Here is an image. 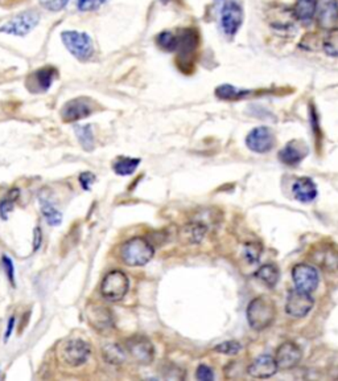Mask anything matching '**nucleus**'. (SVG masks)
<instances>
[{
    "instance_id": "28",
    "label": "nucleus",
    "mask_w": 338,
    "mask_h": 381,
    "mask_svg": "<svg viewBox=\"0 0 338 381\" xmlns=\"http://www.w3.org/2000/svg\"><path fill=\"white\" fill-rule=\"evenodd\" d=\"M322 51L329 57H338V28H332L322 37Z\"/></svg>"
},
{
    "instance_id": "19",
    "label": "nucleus",
    "mask_w": 338,
    "mask_h": 381,
    "mask_svg": "<svg viewBox=\"0 0 338 381\" xmlns=\"http://www.w3.org/2000/svg\"><path fill=\"white\" fill-rule=\"evenodd\" d=\"M316 17L322 30H332L338 23V0H319Z\"/></svg>"
},
{
    "instance_id": "44",
    "label": "nucleus",
    "mask_w": 338,
    "mask_h": 381,
    "mask_svg": "<svg viewBox=\"0 0 338 381\" xmlns=\"http://www.w3.org/2000/svg\"><path fill=\"white\" fill-rule=\"evenodd\" d=\"M163 3H168V1H170V0H161Z\"/></svg>"
},
{
    "instance_id": "40",
    "label": "nucleus",
    "mask_w": 338,
    "mask_h": 381,
    "mask_svg": "<svg viewBox=\"0 0 338 381\" xmlns=\"http://www.w3.org/2000/svg\"><path fill=\"white\" fill-rule=\"evenodd\" d=\"M196 378L199 380L201 381H212L214 380V373H213V369L205 364H201L199 368H197V372H196Z\"/></svg>"
},
{
    "instance_id": "11",
    "label": "nucleus",
    "mask_w": 338,
    "mask_h": 381,
    "mask_svg": "<svg viewBox=\"0 0 338 381\" xmlns=\"http://www.w3.org/2000/svg\"><path fill=\"white\" fill-rule=\"evenodd\" d=\"M199 47V34L193 28H186L177 35V48L176 52L179 54V65H192L194 53L197 52Z\"/></svg>"
},
{
    "instance_id": "20",
    "label": "nucleus",
    "mask_w": 338,
    "mask_h": 381,
    "mask_svg": "<svg viewBox=\"0 0 338 381\" xmlns=\"http://www.w3.org/2000/svg\"><path fill=\"white\" fill-rule=\"evenodd\" d=\"M308 154V147L302 140H291L279 151V159L287 166H297Z\"/></svg>"
},
{
    "instance_id": "39",
    "label": "nucleus",
    "mask_w": 338,
    "mask_h": 381,
    "mask_svg": "<svg viewBox=\"0 0 338 381\" xmlns=\"http://www.w3.org/2000/svg\"><path fill=\"white\" fill-rule=\"evenodd\" d=\"M104 1L106 0H78V8H80V11H84V12L95 11L101 7Z\"/></svg>"
},
{
    "instance_id": "38",
    "label": "nucleus",
    "mask_w": 338,
    "mask_h": 381,
    "mask_svg": "<svg viewBox=\"0 0 338 381\" xmlns=\"http://www.w3.org/2000/svg\"><path fill=\"white\" fill-rule=\"evenodd\" d=\"M69 0H40V4L52 12H58L68 6Z\"/></svg>"
},
{
    "instance_id": "31",
    "label": "nucleus",
    "mask_w": 338,
    "mask_h": 381,
    "mask_svg": "<svg viewBox=\"0 0 338 381\" xmlns=\"http://www.w3.org/2000/svg\"><path fill=\"white\" fill-rule=\"evenodd\" d=\"M19 196H20V192L17 188H14V190H8V193L0 200V217L3 220H7L8 215L14 209L15 202L19 199Z\"/></svg>"
},
{
    "instance_id": "22",
    "label": "nucleus",
    "mask_w": 338,
    "mask_h": 381,
    "mask_svg": "<svg viewBox=\"0 0 338 381\" xmlns=\"http://www.w3.org/2000/svg\"><path fill=\"white\" fill-rule=\"evenodd\" d=\"M207 228L209 226L199 219L192 220L180 229V232H179L180 241L185 245H197L203 241V237L207 232Z\"/></svg>"
},
{
    "instance_id": "18",
    "label": "nucleus",
    "mask_w": 338,
    "mask_h": 381,
    "mask_svg": "<svg viewBox=\"0 0 338 381\" xmlns=\"http://www.w3.org/2000/svg\"><path fill=\"white\" fill-rule=\"evenodd\" d=\"M279 371L275 358L260 355L247 367V373L254 379H270Z\"/></svg>"
},
{
    "instance_id": "42",
    "label": "nucleus",
    "mask_w": 338,
    "mask_h": 381,
    "mask_svg": "<svg viewBox=\"0 0 338 381\" xmlns=\"http://www.w3.org/2000/svg\"><path fill=\"white\" fill-rule=\"evenodd\" d=\"M43 243V230L40 226H36L34 229V250L37 252Z\"/></svg>"
},
{
    "instance_id": "26",
    "label": "nucleus",
    "mask_w": 338,
    "mask_h": 381,
    "mask_svg": "<svg viewBox=\"0 0 338 381\" xmlns=\"http://www.w3.org/2000/svg\"><path fill=\"white\" fill-rule=\"evenodd\" d=\"M140 164V159L139 157H128V156H120L118 157L114 164L113 168L115 173H118L120 176H127L131 173H135L136 168Z\"/></svg>"
},
{
    "instance_id": "43",
    "label": "nucleus",
    "mask_w": 338,
    "mask_h": 381,
    "mask_svg": "<svg viewBox=\"0 0 338 381\" xmlns=\"http://www.w3.org/2000/svg\"><path fill=\"white\" fill-rule=\"evenodd\" d=\"M15 322H16L15 316H11V318H10V320H8V325H7L5 335H4V340H5V342H7L8 339H10L11 334H12V331H14V327H15Z\"/></svg>"
},
{
    "instance_id": "23",
    "label": "nucleus",
    "mask_w": 338,
    "mask_h": 381,
    "mask_svg": "<svg viewBox=\"0 0 338 381\" xmlns=\"http://www.w3.org/2000/svg\"><path fill=\"white\" fill-rule=\"evenodd\" d=\"M292 193L297 202L311 203L317 196V187L311 177H300L293 183Z\"/></svg>"
},
{
    "instance_id": "15",
    "label": "nucleus",
    "mask_w": 338,
    "mask_h": 381,
    "mask_svg": "<svg viewBox=\"0 0 338 381\" xmlns=\"http://www.w3.org/2000/svg\"><path fill=\"white\" fill-rule=\"evenodd\" d=\"M275 135L270 127L259 126L253 129L246 137V146L256 154H266L275 146Z\"/></svg>"
},
{
    "instance_id": "6",
    "label": "nucleus",
    "mask_w": 338,
    "mask_h": 381,
    "mask_svg": "<svg viewBox=\"0 0 338 381\" xmlns=\"http://www.w3.org/2000/svg\"><path fill=\"white\" fill-rule=\"evenodd\" d=\"M309 260L315 268L322 272H338V249L332 243L315 245L309 252Z\"/></svg>"
},
{
    "instance_id": "21",
    "label": "nucleus",
    "mask_w": 338,
    "mask_h": 381,
    "mask_svg": "<svg viewBox=\"0 0 338 381\" xmlns=\"http://www.w3.org/2000/svg\"><path fill=\"white\" fill-rule=\"evenodd\" d=\"M86 316L89 323L98 331H107V329H113L114 326V319H113V314L106 309L104 306H90L86 310Z\"/></svg>"
},
{
    "instance_id": "24",
    "label": "nucleus",
    "mask_w": 338,
    "mask_h": 381,
    "mask_svg": "<svg viewBox=\"0 0 338 381\" xmlns=\"http://www.w3.org/2000/svg\"><path fill=\"white\" fill-rule=\"evenodd\" d=\"M319 0H296L292 11L297 21L303 25H309L316 18Z\"/></svg>"
},
{
    "instance_id": "2",
    "label": "nucleus",
    "mask_w": 338,
    "mask_h": 381,
    "mask_svg": "<svg viewBox=\"0 0 338 381\" xmlns=\"http://www.w3.org/2000/svg\"><path fill=\"white\" fill-rule=\"evenodd\" d=\"M155 254L153 243L144 237H133L122 245L120 259L127 266H144Z\"/></svg>"
},
{
    "instance_id": "8",
    "label": "nucleus",
    "mask_w": 338,
    "mask_h": 381,
    "mask_svg": "<svg viewBox=\"0 0 338 381\" xmlns=\"http://www.w3.org/2000/svg\"><path fill=\"white\" fill-rule=\"evenodd\" d=\"M296 18L293 15L292 8L286 6H271L267 11V23L271 28L282 35H289L295 31Z\"/></svg>"
},
{
    "instance_id": "13",
    "label": "nucleus",
    "mask_w": 338,
    "mask_h": 381,
    "mask_svg": "<svg viewBox=\"0 0 338 381\" xmlns=\"http://www.w3.org/2000/svg\"><path fill=\"white\" fill-rule=\"evenodd\" d=\"M313 305H315V299L311 293L293 289L288 293L286 312L292 318L300 319V318H305L309 312H312Z\"/></svg>"
},
{
    "instance_id": "10",
    "label": "nucleus",
    "mask_w": 338,
    "mask_h": 381,
    "mask_svg": "<svg viewBox=\"0 0 338 381\" xmlns=\"http://www.w3.org/2000/svg\"><path fill=\"white\" fill-rule=\"evenodd\" d=\"M91 353V347L82 339H70L61 348V356L70 367L84 365Z\"/></svg>"
},
{
    "instance_id": "27",
    "label": "nucleus",
    "mask_w": 338,
    "mask_h": 381,
    "mask_svg": "<svg viewBox=\"0 0 338 381\" xmlns=\"http://www.w3.org/2000/svg\"><path fill=\"white\" fill-rule=\"evenodd\" d=\"M103 358L107 363L118 365L126 360V351L119 345H107L103 347Z\"/></svg>"
},
{
    "instance_id": "41",
    "label": "nucleus",
    "mask_w": 338,
    "mask_h": 381,
    "mask_svg": "<svg viewBox=\"0 0 338 381\" xmlns=\"http://www.w3.org/2000/svg\"><path fill=\"white\" fill-rule=\"evenodd\" d=\"M80 184L84 190H91V186L94 184L95 182V175L91 173H82L80 175Z\"/></svg>"
},
{
    "instance_id": "4",
    "label": "nucleus",
    "mask_w": 338,
    "mask_h": 381,
    "mask_svg": "<svg viewBox=\"0 0 338 381\" xmlns=\"http://www.w3.org/2000/svg\"><path fill=\"white\" fill-rule=\"evenodd\" d=\"M128 287L130 279L126 276V273L120 270H113L106 274V277L102 281L101 294L110 302H118L126 296Z\"/></svg>"
},
{
    "instance_id": "25",
    "label": "nucleus",
    "mask_w": 338,
    "mask_h": 381,
    "mask_svg": "<svg viewBox=\"0 0 338 381\" xmlns=\"http://www.w3.org/2000/svg\"><path fill=\"white\" fill-rule=\"evenodd\" d=\"M255 278L267 287H275L280 279V270L275 263H264L255 272Z\"/></svg>"
},
{
    "instance_id": "37",
    "label": "nucleus",
    "mask_w": 338,
    "mask_h": 381,
    "mask_svg": "<svg viewBox=\"0 0 338 381\" xmlns=\"http://www.w3.org/2000/svg\"><path fill=\"white\" fill-rule=\"evenodd\" d=\"M1 266L3 270L5 273V276L8 278V281L11 282V285L15 287L16 282H15V266H14V261L11 260L8 256H3L1 257Z\"/></svg>"
},
{
    "instance_id": "3",
    "label": "nucleus",
    "mask_w": 338,
    "mask_h": 381,
    "mask_svg": "<svg viewBox=\"0 0 338 381\" xmlns=\"http://www.w3.org/2000/svg\"><path fill=\"white\" fill-rule=\"evenodd\" d=\"M61 40L69 52L80 61H87L94 54L93 40L84 32L65 31L61 34Z\"/></svg>"
},
{
    "instance_id": "9",
    "label": "nucleus",
    "mask_w": 338,
    "mask_h": 381,
    "mask_svg": "<svg viewBox=\"0 0 338 381\" xmlns=\"http://www.w3.org/2000/svg\"><path fill=\"white\" fill-rule=\"evenodd\" d=\"M292 279L295 289L305 293H313L320 283V274L313 265L297 263L292 269Z\"/></svg>"
},
{
    "instance_id": "32",
    "label": "nucleus",
    "mask_w": 338,
    "mask_h": 381,
    "mask_svg": "<svg viewBox=\"0 0 338 381\" xmlns=\"http://www.w3.org/2000/svg\"><path fill=\"white\" fill-rule=\"evenodd\" d=\"M40 204H41V212H43L44 217L47 219L48 224L49 226H60L61 221H63L61 212L56 207H53V204H51L48 200H41Z\"/></svg>"
},
{
    "instance_id": "14",
    "label": "nucleus",
    "mask_w": 338,
    "mask_h": 381,
    "mask_svg": "<svg viewBox=\"0 0 338 381\" xmlns=\"http://www.w3.org/2000/svg\"><path fill=\"white\" fill-rule=\"evenodd\" d=\"M126 349L136 363L140 365H150L155 359L153 342L144 336H133L127 339Z\"/></svg>"
},
{
    "instance_id": "12",
    "label": "nucleus",
    "mask_w": 338,
    "mask_h": 381,
    "mask_svg": "<svg viewBox=\"0 0 338 381\" xmlns=\"http://www.w3.org/2000/svg\"><path fill=\"white\" fill-rule=\"evenodd\" d=\"M94 110L95 104L89 97H77L64 105L61 110V117L63 121L71 123L90 117Z\"/></svg>"
},
{
    "instance_id": "34",
    "label": "nucleus",
    "mask_w": 338,
    "mask_h": 381,
    "mask_svg": "<svg viewBox=\"0 0 338 381\" xmlns=\"http://www.w3.org/2000/svg\"><path fill=\"white\" fill-rule=\"evenodd\" d=\"M322 37L324 36L319 34H306L300 43V47L306 51H320L322 50Z\"/></svg>"
},
{
    "instance_id": "16",
    "label": "nucleus",
    "mask_w": 338,
    "mask_h": 381,
    "mask_svg": "<svg viewBox=\"0 0 338 381\" xmlns=\"http://www.w3.org/2000/svg\"><path fill=\"white\" fill-rule=\"evenodd\" d=\"M303 359V351L293 342H284L282 346L278 348L275 360L278 364V368L282 371H289L297 367Z\"/></svg>"
},
{
    "instance_id": "7",
    "label": "nucleus",
    "mask_w": 338,
    "mask_h": 381,
    "mask_svg": "<svg viewBox=\"0 0 338 381\" xmlns=\"http://www.w3.org/2000/svg\"><path fill=\"white\" fill-rule=\"evenodd\" d=\"M243 23V8L238 0H225L221 10V27L225 35L233 37Z\"/></svg>"
},
{
    "instance_id": "35",
    "label": "nucleus",
    "mask_w": 338,
    "mask_h": 381,
    "mask_svg": "<svg viewBox=\"0 0 338 381\" xmlns=\"http://www.w3.org/2000/svg\"><path fill=\"white\" fill-rule=\"evenodd\" d=\"M216 94L223 100H237V98H240L242 96L249 94V91L238 90L237 87H234L233 85H222L216 90Z\"/></svg>"
},
{
    "instance_id": "1",
    "label": "nucleus",
    "mask_w": 338,
    "mask_h": 381,
    "mask_svg": "<svg viewBox=\"0 0 338 381\" xmlns=\"http://www.w3.org/2000/svg\"><path fill=\"white\" fill-rule=\"evenodd\" d=\"M247 322L255 331L269 329L276 318V307L266 296H256L247 306Z\"/></svg>"
},
{
    "instance_id": "33",
    "label": "nucleus",
    "mask_w": 338,
    "mask_h": 381,
    "mask_svg": "<svg viewBox=\"0 0 338 381\" xmlns=\"http://www.w3.org/2000/svg\"><path fill=\"white\" fill-rule=\"evenodd\" d=\"M263 248L259 243H247L243 248V257L249 263H258L260 260Z\"/></svg>"
},
{
    "instance_id": "36",
    "label": "nucleus",
    "mask_w": 338,
    "mask_h": 381,
    "mask_svg": "<svg viewBox=\"0 0 338 381\" xmlns=\"http://www.w3.org/2000/svg\"><path fill=\"white\" fill-rule=\"evenodd\" d=\"M242 349V345L238 343L236 340H229V342H223L218 346L214 347V351L222 353V355H229V356H233V355H237L240 352Z\"/></svg>"
},
{
    "instance_id": "17",
    "label": "nucleus",
    "mask_w": 338,
    "mask_h": 381,
    "mask_svg": "<svg viewBox=\"0 0 338 381\" xmlns=\"http://www.w3.org/2000/svg\"><path fill=\"white\" fill-rule=\"evenodd\" d=\"M57 77V70L53 67H45L41 69L34 72L28 80H27V87L32 93H44L52 87L53 81Z\"/></svg>"
},
{
    "instance_id": "5",
    "label": "nucleus",
    "mask_w": 338,
    "mask_h": 381,
    "mask_svg": "<svg viewBox=\"0 0 338 381\" xmlns=\"http://www.w3.org/2000/svg\"><path fill=\"white\" fill-rule=\"evenodd\" d=\"M38 21H40V14L34 10H27L17 14L16 17H14L5 24H3L0 27V32L21 37V36L28 35L32 30H34Z\"/></svg>"
},
{
    "instance_id": "30",
    "label": "nucleus",
    "mask_w": 338,
    "mask_h": 381,
    "mask_svg": "<svg viewBox=\"0 0 338 381\" xmlns=\"http://www.w3.org/2000/svg\"><path fill=\"white\" fill-rule=\"evenodd\" d=\"M156 44L160 50L166 52H176L177 48V35L170 31H163L156 36Z\"/></svg>"
},
{
    "instance_id": "29",
    "label": "nucleus",
    "mask_w": 338,
    "mask_h": 381,
    "mask_svg": "<svg viewBox=\"0 0 338 381\" xmlns=\"http://www.w3.org/2000/svg\"><path fill=\"white\" fill-rule=\"evenodd\" d=\"M74 131H76V135L78 138L80 144L84 147V150L86 151H91L94 149V134H93V129L90 124H86V126H76L74 127Z\"/></svg>"
}]
</instances>
